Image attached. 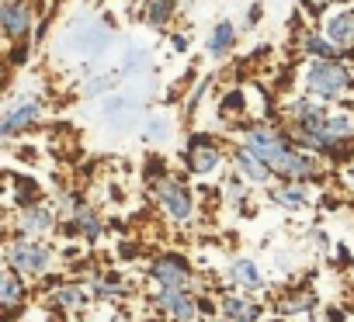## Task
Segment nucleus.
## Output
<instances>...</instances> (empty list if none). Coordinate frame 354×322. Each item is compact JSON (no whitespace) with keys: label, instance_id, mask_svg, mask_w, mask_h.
<instances>
[{"label":"nucleus","instance_id":"f257e3e1","mask_svg":"<svg viewBox=\"0 0 354 322\" xmlns=\"http://www.w3.org/2000/svg\"><path fill=\"white\" fill-rule=\"evenodd\" d=\"M295 80L302 94L323 104L344 108L347 101H354V63L351 59H302Z\"/></svg>","mask_w":354,"mask_h":322},{"label":"nucleus","instance_id":"f03ea898","mask_svg":"<svg viewBox=\"0 0 354 322\" xmlns=\"http://www.w3.org/2000/svg\"><path fill=\"white\" fill-rule=\"evenodd\" d=\"M142 191H146V198L156 205V212L170 225H177V229L195 225V219H198V191H195V184H192L188 174L167 170L153 184H142Z\"/></svg>","mask_w":354,"mask_h":322},{"label":"nucleus","instance_id":"7ed1b4c3","mask_svg":"<svg viewBox=\"0 0 354 322\" xmlns=\"http://www.w3.org/2000/svg\"><path fill=\"white\" fill-rule=\"evenodd\" d=\"M0 250H4V267L15 270L18 277H25L28 284L53 281V274L59 267V250L49 239H32V236L11 232L4 243H0Z\"/></svg>","mask_w":354,"mask_h":322},{"label":"nucleus","instance_id":"20e7f679","mask_svg":"<svg viewBox=\"0 0 354 322\" xmlns=\"http://www.w3.org/2000/svg\"><path fill=\"white\" fill-rule=\"evenodd\" d=\"M181 167L195 181H216L230 170V142L216 132L192 128L181 145Z\"/></svg>","mask_w":354,"mask_h":322},{"label":"nucleus","instance_id":"39448f33","mask_svg":"<svg viewBox=\"0 0 354 322\" xmlns=\"http://www.w3.org/2000/svg\"><path fill=\"white\" fill-rule=\"evenodd\" d=\"M146 305L163 319V322H202L205 315L216 312L212 294L202 291H181V288H153Z\"/></svg>","mask_w":354,"mask_h":322},{"label":"nucleus","instance_id":"423d86ee","mask_svg":"<svg viewBox=\"0 0 354 322\" xmlns=\"http://www.w3.org/2000/svg\"><path fill=\"white\" fill-rule=\"evenodd\" d=\"M146 281L153 288H181V291H198V270L188 253L181 250H156L146 260Z\"/></svg>","mask_w":354,"mask_h":322},{"label":"nucleus","instance_id":"0eeeda50","mask_svg":"<svg viewBox=\"0 0 354 322\" xmlns=\"http://www.w3.org/2000/svg\"><path fill=\"white\" fill-rule=\"evenodd\" d=\"M42 21L39 0H0V42H32L35 28Z\"/></svg>","mask_w":354,"mask_h":322},{"label":"nucleus","instance_id":"6e6552de","mask_svg":"<svg viewBox=\"0 0 354 322\" xmlns=\"http://www.w3.org/2000/svg\"><path fill=\"white\" fill-rule=\"evenodd\" d=\"M46 118V101L39 94H25L18 97L4 114H0V142L8 139H18V135H28L32 128H39Z\"/></svg>","mask_w":354,"mask_h":322},{"label":"nucleus","instance_id":"1a4fd4ad","mask_svg":"<svg viewBox=\"0 0 354 322\" xmlns=\"http://www.w3.org/2000/svg\"><path fill=\"white\" fill-rule=\"evenodd\" d=\"M212 301H216V312L230 322H264V315H268V305L257 294H247L236 288H226V291L219 288L212 294Z\"/></svg>","mask_w":354,"mask_h":322},{"label":"nucleus","instance_id":"9d476101","mask_svg":"<svg viewBox=\"0 0 354 322\" xmlns=\"http://www.w3.org/2000/svg\"><path fill=\"white\" fill-rule=\"evenodd\" d=\"M56 232H63V236H73V239H80L84 246H97L104 236H108V222H104V215L91 205V201H84L70 219H59V225H56Z\"/></svg>","mask_w":354,"mask_h":322},{"label":"nucleus","instance_id":"9b49d317","mask_svg":"<svg viewBox=\"0 0 354 322\" xmlns=\"http://www.w3.org/2000/svg\"><path fill=\"white\" fill-rule=\"evenodd\" d=\"M316 28L344 52V59H351L354 63V4H337L333 11H326L319 21H316Z\"/></svg>","mask_w":354,"mask_h":322},{"label":"nucleus","instance_id":"f8f14e48","mask_svg":"<svg viewBox=\"0 0 354 322\" xmlns=\"http://www.w3.org/2000/svg\"><path fill=\"white\" fill-rule=\"evenodd\" d=\"M80 281L87 284V291H91V301H122V298H129L136 288H132V281L122 274V270H108V267H91L87 274H80Z\"/></svg>","mask_w":354,"mask_h":322},{"label":"nucleus","instance_id":"ddd939ff","mask_svg":"<svg viewBox=\"0 0 354 322\" xmlns=\"http://www.w3.org/2000/svg\"><path fill=\"white\" fill-rule=\"evenodd\" d=\"M46 308L49 312H59V315H73V312H84L91 305V291L80 277H66V281H49L46 288Z\"/></svg>","mask_w":354,"mask_h":322},{"label":"nucleus","instance_id":"4468645a","mask_svg":"<svg viewBox=\"0 0 354 322\" xmlns=\"http://www.w3.org/2000/svg\"><path fill=\"white\" fill-rule=\"evenodd\" d=\"M268 201L274 208H285V212H306L316 205V184H306V181H281L274 177L268 188H264Z\"/></svg>","mask_w":354,"mask_h":322},{"label":"nucleus","instance_id":"2eb2a0df","mask_svg":"<svg viewBox=\"0 0 354 322\" xmlns=\"http://www.w3.org/2000/svg\"><path fill=\"white\" fill-rule=\"evenodd\" d=\"M56 225H59V212H56L53 201H46V198L35 201V205L18 208V215H15V232H18V236L46 239V236L56 232Z\"/></svg>","mask_w":354,"mask_h":322},{"label":"nucleus","instance_id":"dca6fc26","mask_svg":"<svg viewBox=\"0 0 354 322\" xmlns=\"http://www.w3.org/2000/svg\"><path fill=\"white\" fill-rule=\"evenodd\" d=\"M230 174H236L240 181H247L254 191H257V188H268V184L274 181L271 167L264 163L257 152H250V149L240 145V142H230Z\"/></svg>","mask_w":354,"mask_h":322},{"label":"nucleus","instance_id":"f3484780","mask_svg":"<svg viewBox=\"0 0 354 322\" xmlns=\"http://www.w3.org/2000/svg\"><path fill=\"white\" fill-rule=\"evenodd\" d=\"M226 288H236V291H247V294H264L268 291V277L261 270V263L254 256H233L226 263Z\"/></svg>","mask_w":354,"mask_h":322},{"label":"nucleus","instance_id":"a211bd4d","mask_svg":"<svg viewBox=\"0 0 354 322\" xmlns=\"http://www.w3.org/2000/svg\"><path fill=\"white\" fill-rule=\"evenodd\" d=\"M292 49L299 59H344V52L313 25V28H292Z\"/></svg>","mask_w":354,"mask_h":322},{"label":"nucleus","instance_id":"6ab92c4d","mask_svg":"<svg viewBox=\"0 0 354 322\" xmlns=\"http://www.w3.org/2000/svg\"><path fill=\"white\" fill-rule=\"evenodd\" d=\"M240 46V28L233 18H219L212 28H209V39H205V56L212 63H226Z\"/></svg>","mask_w":354,"mask_h":322},{"label":"nucleus","instance_id":"aec40b11","mask_svg":"<svg viewBox=\"0 0 354 322\" xmlns=\"http://www.w3.org/2000/svg\"><path fill=\"white\" fill-rule=\"evenodd\" d=\"M219 121L223 125H230V128H236L240 121H247V118H254L250 111V87H243V83H233V87H226L223 94H219Z\"/></svg>","mask_w":354,"mask_h":322},{"label":"nucleus","instance_id":"412c9836","mask_svg":"<svg viewBox=\"0 0 354 322\" xmlns=\"http://www.w3.org/2000/svg\"><path fill=\"white\" fill-rule=\"evenodd\" d=\"M25 305H28V281L8 267H0V319L25 312Z\"/></svg>","mask_w":354,"mask_h":322},{"label":"nucleus","instance_id":"4be33fe9","mask_svg":"<svg viewBox=\"0 0 354 322\" xmlns=\"http://www.w3.org/2000/svg\"><path fill=\"white\" fill-rule=\"evenodd\" d=\"M181 8H185V0H142L139 21L153 32H170L177 14H181Z\"/></svg>","mask_w":354,"mask_h":322},{"label":"nucleus","instance_id":"5701e85b","mask_svg":"<svg viewBox=\"0 0 354 322\" xmlns=\"http://www.w3.org/2000/svg\"><path fill=\"white\" fill-rule=\"evenodd\" d=\"M319 305V298L309 291V288H288L274 298V312L285 315V319H302V315H313Z\"/></svg>","mask_w":354,"mask_h":322},{"label":"nucleus","instance_id":"b1692460","mask_svg":"<svg viewBox=\"0 0 354 322\" xmlns=\"http://www.w3.org/2000/svg\"><path fill=\"white\" fill-rule=\"evenodd\" d=\"M219 198H223V205H230V208H236V212H247L250 208V198H254V188L247 184V181H240L236 174H223V181H219Z\"/></svg>","mask_w":354,"mask_h":322},{"label":"nucleus","instance_id":"393cba45","mask_svg":"<svg viewBox=\"0 0 354 322\" xmlns=\"http://www.w3.org/2000/svg\"><path fill=\"white\" fill-rule=\"evenodd\" d=\"M118 83H122L118 70H115V73H111V70H104V73H91V77L80 83V97H84V101H101V97L115 94Z\"/></svg>","mask_w":354,"mask_h":322},{"label":"nucleus","instance_id":"a878e982","mask_svg":"<svg viewBox=\"0 0 354 322\" xmlns=\"http://www.w3.org/2000/svg\"><path fill=\"white\" fill-rule=\"evenodd\" d=\"M142 139L153 145H167L174 139V118L170 114H149L142 125Z\"/></svg>","mask_w":354,"mask_h":322},{"label":"nucleus","instance_id":"bb28decb","mask_svg":"<svg viewBox=\"0 0 354 322\" xmlns=\"http://www.w3.org/2000/svg\"><path fill=\"white\" fill-rule=\"evenodd\" d=\"M149 66V49L146 46H129L125 49V59H122V66H118V77L125 80V77H136L139 70H146Z\"/></svg>","mask_w":354,"mask_h":322},{"label":"nucleus","instance_id":"cd10ccee","mask_svg":"<svg viewBox=\"0 0 354 322\" xmlns=\"http://www.w3.org/2000/svg\"><path fill=\"white\" fill-rule=\"evenodd\" d=\"M212 87H216V80L212 77H202L198 80V87H192L188 90V97H185V114L192 118V114H198V108H202V101L212 94Z\"/></svg>","mask_w":354,"mask_h":322},{"label":"nucleus","instance_id":"c85d7f7f","mask_svg":"<svg viewBox=\"0 0 354 322\" xmlns=\"http://www.w3.org/2000/svg\"><path fill=\"white\" fill-rule=\"evenodd\" d=\"M337 4H344V0H299V14L319 21V18H323L326 11H333Z\"/></svg>","mask_w":354,"mask_h":322},{"label":"nucleus","instance_id":"c756f323","mask_svg":"<svg viewBox=\"0 0 354 322\" xmlns=\"http://www.w3.org/2000/svg\"><path fill=\"white\" fill-rule=\"evenodd\" d=\"M32 49H35V42H15V46H8V52H4V66H28Z\"/></svg>","mask_w":354,"mask_h":322},{"label":"nucleus","instance_id":"7c9ffc66","mask_svg":"<svg viewBox=\"0 0 354 322\" xmlns=\"http://www.w3.org/2000/svg\"><path fill=\"white\" fill-rule=\"evenodd\" d=\"M261 21H264V4H261V0H254V4L247 8V14H243V21H240L236 28H240V35H250V32H257Z\"/></svg>","mask_w":354,"mask_h":322},{"label":"nucleus","instance_id":"2f4dec72","mask_svg":"<svg viewBox=\"0 0 354 322\" xmlns=\"http://www.w3.org/2000/svg\"><path fill=\"white\" fill-rule=\"evenodd\" d=\"M15 201H18V208L42 201V191H39V184H32V181H18V188H15Z\"/></svg>","mask_w":354,"mask_h":322},{"label":"nucleus","instance_id":"473e14b6","mask_svg":"<svg viewBox=\"0 0 354 322\" xmlns=\"http://www.w3.org/2000/svg\"><path fill=\"white\" fill-rule=\"evenodd\" d=\"M167 46H170V52L174 56H188V49H192V35L188 32H167Z\"/></svg>","mask_w":354,"mask_h":322},{"label":"nucleus","instance_id":"72a5a7b5","mask_svg":"<svg viewBox=\"0 0 354 322\" xmlns=\"http://www.w3.org/2000/svg\"><path fill=\"white\" fill-rule=\"evenodd\" d=\"M340 177H344V184L354 191V152L344 159V163H340Z\"/></svg>","mask_w":354,"mask_h":322},{"label":"nucleus","instance_id":"f704fd0d","mask_svg":"<svg viewBox=\"0 0 354 322\" xmlns=\"http://www.w3.org/2000/svg\"><path fill=\"white\" fill-rule=\"evenodd\" d=\"M202 322H230V319H223V315H219V312H212V315H205V319H202Z\"/></svg>","mask_w":354,"mask_h":322},{"label":"nucleus","instance_id":"c9c22d12","mask_svg":"<svg viewBox=\"0 0 354 322\" xmlns=\"http://www.w3.org/2000/svg\"><path fill=\"white\" fill-rule=\"evenodd\" d=\"M0 267H4V250H0Z\"/></svg>","mask_w":354,"mask_h":322},{"label":"nucleus","instance_id":"e433bc0d","mask_svg":"<svg viewBox=\"0 0 354 322\" xmlns=\"http://www.w3.org/2000/svg\"><path fill=\"white\" fill-rule=\"evenodd\" d=\"M0 70H4V52H0Z\"/></svg>","mask_w":354,"mask_h":322}]
</instances>
